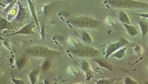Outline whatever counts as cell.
I'll return each mask as SVG.
<instances>
[{"mask_svg":"<svg viewBox=\"0 0 148 84\" xmlns=\"http://www.w3.org/2000/svg\"><path fill=\"white\" fill-rule=\"evenodd\" d=\"M67 23L76 28H94L99 26L100 21L90 17L81 16L69 19Z\"/></svg>","mask_w":148,"mask_h":84,"instance_id":"6da1fadb","label":"cell"},{"mask_svg":"<svg viewBox=\"0 0 148 84\" xmlns=\"http://www.w3.org/2000/svg\"><path fill=\"white\" fill-rule=\"evenodd\" d=\"M28 53L33 57H47L53 55H59L60 53L55 50H51L48 47L44 46L36 47L28 50Z\"/></svg>","mask_w":148,"mask_h":84,"instance_id":"7a4b0ae2","label":"cell"},{"mask_svg":"<svg viewBox=\"0 0 148 84\" xmlns=\"http://www.w3.org/2000/svg\"><path fill=\"white\" fill-rule=\"evenodd\" d=\"M68 53L76 57H93L99 55V51L92 47H85L78 49H69Z\"/></svg>","mask_w":148,"mask_h":84,"instance_id":"3957f363","label":"cell"},{"mask_svg":"<svg viewBox=\"0 0 148 84\" xmlns=\"http://www.w3.org/2000/svg\"><path fill=\"white\" fill-rule=\"evenodd\" d=\"M130 44L131 42L125 38H121L117 42L110 44L107 47L105 51V59H108V57H111V55L115 52H116L117 50Z\"/></svg>","mask_w":148,"mask_h":84,"instance_id":"277c9868","label":"cell"},{"mask_svg":"<svg viewBox=\"0 0 148 84\" xmlns=\"http://www.w3.org/2000/svg\"><path fill=\"white\" fill-rule=\"evenodd\" d=\"M34 28V23L31 22L25 25L17 31L9 34L8 36H13L16 35H37V34L33 30Z\"/></svg>","mask_w":148,"mask_h":84,"instance_id":"5b68a950","label":"cell"},{"mask_svg":"<svg viewBox=\"0 0 148 84\" xmlns=\"http://www.w3.org/2000/svg\"><path fill=\"white\" fill-rule=\"evenodd\" d=\"M125 8L127 9H145L148 8V3L136 0H124Z\"/></svg>","mask_w":148,"mask_h":84,"instance_id":"8992f818","label":"cell"},{"mask_svg":"<svg viewBox=\"0 0 148 84\" xmlns=\"http://www.w3.org/2000/svg\"><path fill=\"white\" fill-rule=\"evenodd\" d=\"M81 69L83 70L85 75H86V81H90L92 78L94 77V71L91 68L90 64L87 62L86 60H84L81 63Z\"/></svg>","mask_w":148,"mask_h":84,"instance_id":"52a82bcc","label":"cell"},{"mask_svg":"<svg viewBox=\"0 0 148 84\" xmlns=\"http://www.w3.org/2000/svg\"><path fill=\"white\" fill-rule=\"evenodd\" d=\"M92 60L101 67L106 69L112 73H114V69H116L115 66L113 65L111 62H108L106 59H94Z\"/></svg>","mask_w":148,"mask_h":84,"instance_id":"ba28073f","label":"cell"},{"mask_svg":"<svg viewBox=\"0 0 148 84\" xmlns=\"http://www.w3.org/2000/svg\"><path fill=\"white\" fill-rule=\"evenodd\" d=\"M18 12L16 14V17L13 19V21H12V22L14 23L23 21L25 18L26 16L25 8L22 5V4L20 2V0H18Z\"/></svg>","mask_w":148,"mask_h":84,"instance_id":"9c48e42d","label":"cell"},{"mask_svg":"<svg viewBox=\"0 0 148 84\" xmlns=\"http://www.w3.org/2000/svg\"><path fill=\"white\" fill-rule=\"evenodd\" d=\"M16 23L10 22L9 21L5 19H4L2 17H1V31L5 30H13L14 28Z\"/></svg>","mask_w":148,"mask_h":84,"instance_id":"30bf717a","label":"cell"},{"mask_svg":"<svg viewBox=\"0 0 148 84\" xmlns=\"http://www.w3.org/2000/svg\"><path fill=\"white\" fill-rule=\"evenodd\" d=\"M104 3L117 8H125L124 0H105Z\"/></svg>","mask_w":148,"mask_h":84,"instance_id":"8fae6325","label":"cell"},{"mask_svg":"<svg viewBox=\"0 0 148 84\" xmlns=\"http://www.w3.org/2000/svg\"><path fill=\"white\" fill-rule=\"evenodd\" d=\"M122 24L125 28V30L127 32V33L130 36H131L132 37H135L139 34V32L138 31L137 29L134 26L131 25V24H125V23H122Z\"/></svg>","mask_w":148,"mask_h":84,"instance_id":"7c38bea8","label":"cell"},{"mask_svg":"<svg viewBox=\"0 0 148 84\" xmlns=\"http://www.w3.org/2000/svg\"><path fill=\"white\" fill-rule=\"evenodd\" d=\"M139 25L142 35L141 39H143L147 35L148 33V24L145 20H140Z\"/></svg>","mask_w":148,"mask_h":84,"instance_id":"4fadbf2b","label":"cell"},{"mask_svg":"<svg viewBox=\"0 0 148 84\" xmlns=\"http://www.w3.org/2000/svg\"><path fill=\"white\" fill-rule=\"evenodd\" d=\"M127 48L126 47H123L121 48L120 49L117 50L116 52L113 53L111 57L115 58L116 59H121L124 58L126 55Z\"/></svg>","mask_w":148,"mask_h":84,"instance_id":"5bb4252c","label":"cell"},{"mask_svg":"<svg viewBox=\"0 0 148 84\" xmlns=\"http://www.w3.org/2000/svg\"><path fill=\"white\" fill-rule=\"evenodd\" d=\"M117 17L122 23L131 24L129 16L123 11H120L118 12Z\"/></svg>","mask_w":148,"mask_h":84,"instance_id":"9a60e30c","label":"cell"},{"mask_svg":"<svg viewBox=\"0 0 148 84\" xmlns=\"http://www.w3.org/2000/svg\"><path fill=\"white\" fill-rule=\"evenodd\" d=\"M39 71H40L39 69L36 68L32 69L29 73V77L31 84H34L37 83L38 77L39 74Z\"/></svg>","mask_w":148,"mask_h":84,"instance_id":"2e32d148","label":"cell"},{"mask_svg":"<svg viewBox=\"0 0 148 84\" xmlns=\"http://www.w3.org/2000/svg\"><path fill=\"white\" fill-rule=\"evenodd\" d=\"M27 1H28V5L29 6V9H30V12H31V15L33 16V17L34 19V23H35L36 25L39 26V24L38 20L37 19V14H36L34 5V4L33 2L31 1V0H27Z\"/></svg>","mask_w":148,"mask_h":84,"instance_id":"e0dca14e","label":"cell"},{"mask_svg":"<svg viewBox=\"0 0 148 84\" xmlns=\"http://www.w3.org/2000/svg\"><path fill=\"white\" fill-rule=\"evenodd\" d=\"M80 38L82 40L86 43H92V38L88 33L86 31H82L80 34Z\"/></svg>","mask_w":148,"mask_h":84,"instance_id":"ac0fdd59","label":"cell"},{"mask_svg":"<svg viewBox=\"0 0 148 84\" xmlns=\"http://www.w3.org/2000/svg\"><path fill=\"white\" fill-rule=\"evenodd\" d=\"M117 78H103L95 81L96 84H113L116 81Z\"/></svg>","mask_w":148,"mask_h":84,"instance_id":"d6986e66","label":"cell"},{"mask_svg":"<svg viewBox=\"0 0 148 84\" xmlns=\"http://www.w3.org/2000/svg\"><path fill=\"white\" fill-rule=\"evenodd\" d=\"M133 50L134 53L138 56L141 55L143 53V49H142V46L139 44H137L134 46V47H133Z\"/></svg>","mask_w":148,"mask_h":84,"instance_id":"ffe728a7","label":"cell"},{"mask_svg":"<svg viewBox=\"0 0 148 84\" xmlns=\"http://www.w3.org/2000/svg\"><path fill=\"white\" fill-rule=\"evenodd\" d=\"M26 64V58L25 56H23L21 58L18 60L16 62V65L18 67V69L21 70L25 67V65Z\"/></svg>","mask_w":148,"mask_h":84,"instance_id":"44dd1931","label":"cell"},{"mask_svg":"<svg viewBox=\"0 0 148 84\" xmlns=\"http://www.w3.org/2000/svg\"><path fill=\"white\" fill-rule=\"evenodd\" d=\"M51 61L49 59H46L44 61V62H43V64L42 65V66H41L42 70L44 71H47L51 67Z\"/></svg>","mask_w":148,"mask_h":84,"instance_id":"7402d4cb","label":"cell"},{"mask_svg":"<svg viewBox=\"0 0 148 84\" xmlns=\"http://www.w3.org/2000/svg\"><path fill=\"white\" fill-rule=\"evenodd\" d=\"M123 83L124 84H138V83L136 81V80L127 76H126L124 78Z\"/></svg>","mask_w":148,"mask_h":84,"instance_id":"603a6c76","label":"cell"},{"mask_svg":"<svg viewBox=\"0 0 148 84\" xmlns=\"http://www.w3.org/2000/svg\"><path fill=\"white\" fill-rule=\"evenodd\" d=\"M12 82L14 84H25V81H22V80L20 79H16V78H14L13 77L12 78Z\"/></svg>","mask_w":148,"mask_h":84,"instance_id":"cb8c5ba5","label":"cell"},{"mask_svg":"<svg viewBox=\"0 0 148 84\" xmlns=\"http://www.w3.org/2000/svg\"><path fill=\"white\" fill-rule=\"evenodd\" d=\"M136 15L138 16L143 18L148 19V13H141V14H135Z\"/></svg>","mask_w":148,"mask_h":84,"instance_id":"d4e9b609","label":"cell"},{"mask_svg":"<svg viewBox=\"0 0 148 84\" xmlns=\"http://www.w3.org/2000/svg\"></svg>","mask_w":148,"mask_h":84,"instance_id":"484cf974","label":"cell"}]
</instances>
